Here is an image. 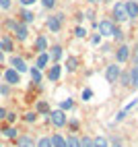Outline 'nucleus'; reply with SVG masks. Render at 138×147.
<instances>
[{
	"instance_id": "nucleus-1",
	"label": "nucleus",
	"mask_w": 138,
	"mask_h": 147,
	"mask_svg": "<svg viewBox=\"0 0 138 147\" xmlns=\"http://www.w3.org/2000/svg\"><path fill=\"white\" fill-rule=\"evenodd\" d=\"M113 19H115L117 23H122V21H128L126 2H115V6H113Z\"/></svg>"
},
{
	"instance_id": "nucleus-2",
	"label": "nucleus",
	"mask_w": 138,
	"mask_h": 147,
	"mask_svg": "<svg viewBox=\"0 0 138 147\" xmlns=\"http://www.w3.org/2000/svg\"><path fill=\"white\" fill-rule=\"evenodd\" d=\"M62 21H64V15H52L47 19V27H50V31H60L62 29Z\"/></svg>"
},
{
	"instance_id": "nucleus-3",
	"label": "nucleus",
	"mask_w": 138,
	"mask_h": 147,
	"mask_svg": "<svg viewBox=\"0 0 138 147\" xmlns=\"http://www.w3.org/2000/svg\"><path fill=\"white\" fill-rule=\"evenodd\" d=\"M50 120H52V124H54V126H64L68 118H66L64 110H54V112L50 114Z\"/></svg>"
},
{
	"instance_id": "nucleus-4",
	"label": "nucleus",
	"mask_w": 138,
	"mask_h": 147,
	"mask_svg": "<svg viewBox=\"0 0 138 147\" xmlns=\"http://www.w3.org/2000/svg\"><path fill=\"white\" fill-rule=\"evenodd\" d=\"M120 66H117V64H109V66H107V71H105V79L107 81H109V83H115L117 79H120Z\"/></svg>"
},
{
	"instance_id": "nucleus-5",
	"label": "nucleus",
	"mask_w": 138,
	"mask_h": 147,
	"mask_svg": "<svg viewBox=\"0 0 138 147\" xmlns=\"http://www.w3.org/2000/svg\"><path fill=\"white\" fill-rule=\"evenodd\" d=\"M97 29H99V35L109 37V35H113V29H115V25H113L111 21H101L99 25H97Z\"/></svg>"
},
{
	"instance_id": "nucleus-6",
	"label": "nucleus",
	"mask_w": 138,
	"mask_h": 147,
	"mask_svg": "<svg viewBox=\"0 0 138 147\" xmlns=\"http://www.w3.org/2000/svg\"><path fill=\"white\" fill-rule=\"evenodd\" d=\"M11 66L15 68L17 73H25L27 71V64H25V60H23L21 56H13L11 58Z\"/></svg>"
},
{
	"instance_id": "nucleus-7",
	"label": "nucleus",
	"mask_w": 138,
	"mask_h": 147,
	"mask_svg": "<svg viewBox=\"0 0 138 147\" xmlns=\"http://www.w3.org/2000/svg\"><path fill=\"white\" fill-rule=\"evenodd\" d=\"M13 31H15V35H17V40H21V42L27 40V33H29V31H27V25H25V23H19V21H17V25H15Z\"/></svg>"
},
{
	"instance_id": "nucleus-8",
	"label": "nucleus",
	"mask_w": 138,
	"mask_h": 147,
	"mask_svg": "<svg viewBox=\"0 0 138 147\" xmlns=\"http://www.w3.org/2000/svg\"><path fill=\"white\" fill-rule=\"evenodd\" d=\"M128 58H130V48H128V46H120L117 52H115V60L117 62H126Z\"/></svg>"
},
{
	"instance_id": "nucleus-9",
	"label": "nucleus",
	"mask_w": 138,
	"mask_h": 147,
	"mask_svg": "<svg viewBox=\"0 0 138 147\" xmlns=\"http://www.w3.org/2000/svg\"><path fill=\"white\" fill-rule=\"evenodd\" d=\"M126 11H128V19H134L138 17V4H136V0H128L126 2Z\"/></svg>"
},
{
	"instance_id": "nucleus-10",
	"label": "nucleus",
	"mask_w": 138,
	"mask_h": 147,
	"mask_svg": "<svg viewBox=\"0 0 138 147\" xmlns=\"http://www.w3.org/2000/svg\"><path fill=\"white\" fill-rule=\"evenodd\" d=\"M4 79H6V83H11V85H17L19 81H21V77H19V73L15 71V68H8V71L4 73Z\"/></svg>"
},
{
	"instance_id": "nucleus-11",
	"label": "nucleus",
	"mask_w": 138,
	"mask_h": 147,
	"mask_svg": "<svg viewBox=\"0 0 138 147\" xmlns=\"http://www.w3.org/2000/svg\"><path fill=\"white\" fill-rule=\"evenodd\" d=\"M60 73H62V66L54 64L50 71H47V79H50V81H58V79H60Z\"/></svg>"
},
{
	"instance_id": "nucleus-12",
	"label": "nucleus",
	"mask_w": 138,
	"mask_h": 147,
	"mask_svg": "<svg viewBox=\"0 0 138 147\" xmlns=\"http://www.w3.org/2000/svg\"><path fill=\"white\" fill-rule=\"evenodd\" d=\"M50 139H52V147H68L66 145V139H64L62 135H52Z\"/></svg>"
},
{
	"instance_id": "nucleus-13",
	"label": "nucleus",
	"mask_w": 138,
	"mask_h": 147,
	"mask_svg": "<svg viewBox=\"0 0 138 147\" xmlns=\"http://www.w3.org/2000/svg\"><path fill=\"white\" fill-rule=\"evenodd\" d=\"M47 56H50L54 62H58V60L62 58V48H60V46H54L52 50H50V54H47Z\"/></svg>"
},
{
	"instance_id": "nucleus-14",
	"label": "nucleus",
	"mask_w": 138,
	"mask_h": 147,
	"mask_svg": "<svg viewBox=\"0 0 138 147\" xmlns=\"http://www.w3.org/2000/svg\"><path fill=\"white\" fill-rule=\"evenodd\" d=\"M47 62H50V56H47L45 52H41V54H39L37 56V62H35V68H43Z\"/></svg>"
},
{
	"instance_id": "nucleus-15",
	"label": "nucleus",
	"mask_w": 138,
	"mask_h": 147,
	"mask_svg": "<svg viewBox=\"0 0 138 147\" xmlns=\"http://www.w3.org/2000/svg\"><path fill=\"white\" fill-rule=\"evenodd\" d=\"M130 87H138V66H132L130 68Z\"/></svg>"
},
{
	"instance_id": "nucleus-16",
	"label": "nucleus",
	"mask_w": 138,
	"mask_h": 147,
	"mask_svg": "<svg viewBox=\"0 0 138 147\" xmlns=\"http://www.w3.org/2000/svg\"><path fill=\"white\" fill-rule=\"evenodd\" d=\"M35 50H37L39 54L47 50V42H45V37H37V42H35Z\"/></svg>"
},
{
	"instance_id": "nucleus-17",
	"label": "nucleus",
	"mask_w": 138,
	"mask_h": 147,
	"mask_svg": "<svg viewBox=\"0 0 138 147\" xmlns=\"http://www.w3.org/2000/svg\"><path fill=\"white\" fill-rule=\"evenodd\" d=\"M19 147H35L31 137H19Z\"/></svg>"
},
{
	"instance_id": "nucleus-18",
	"label": "nucleus",
	"mask_w": 138,
	"mask_h": 147,
	"mask_svg": "<svg viewBox=\"0 0 138 147\" xmlns=\"http://www.w3.org/2000/svg\"><path fill=\"white\" fill-rule=\"evenodd\" d=\"M76 66H78V58L70 56V58L66 60V68H68V71H76Z\"/></svg>"
},
{
	"instance_id": "nucleus-19",
	"label": "nucleus",
	"mask_w": 138,
	"mask_h": 147,
	"mask_svg": "<svg viewBox=\"0 0 138 147\" xmlns=\"http://www.w3.org/2000/svg\"><path fill=\"white\" fill-rule=\"evenodd\" d=\"M120 81L124 87H130V71H126V73H120Z\"/></svg>"
},
{
	"instance_id": "nucleus-20",
	"label": "nucleus",
	"mask_w": 138,
	"mask_h": 147,
	"mask_svg": "<svg viewBox=\"0 0 138 147\" xmlns=\"http://www.w3.org/2000/svg\"><path fill=\"white\" fill-rule=\"evenodd\" d=\"M0 50H6V52H11V50H13V42L8 40V37H4V40L0 42Z\"/></svg>"
},
{
	"instance_id": "nucleus-21",
	"label": "nucleus",
	"mask_w": 138,
	"mask_h": 147,
	"mask_svg": "<svg viewBox=\"0 0 138 147\" xmlns=\"http://www.w3.org/2000/svg\"><path fill=\"white\" fill-rule=\"evenodd\" d=\"M66 145H68V147H81V139H78V137H68V139H66Z\"/></svg>"
},
{
	"instance_id": "nucleus-22",
	"label": "nucleus",
	"mask_w": 138,
	"mask_h": 147,
	"mask_svg": "<svg viewBox=\"0 0 138 147\" xmlns=\"http://www.w3.org/2000/svg\"><path fill=\"white\" fill-rule=\"evenodd\" d=\"M35 147H52V139H50V137H41Z\"/></svg>"
},
{
	"instance_id": "nucleus-23",
	"label": "nucleus",
	"mask_w": 138,
	"mask_h": 147,
	"mask_svg": "<svg viewBox=\"0 0 138 147\" xmlns=\"http://www.w3.org/2000/svg\"><path fill=\"white\" fill-rule=\"evenodd\" d=\"M21 17H23V23H31L33 19H35V15H33L31 11H23V13H21Z\"/></svg>"
},
{
	"instance_id": "nucleus-24",
	"label": "nucleus",
	"mask_w": 138,
	"mask_h": 147,
	"mask_svg": "<svg viewBox=\"0 0 138 147\" xmlns=\"http://www.w3.org/2000/svg\"><path fill=\"white\" fill-rule=\"evenodd\" d=\"M81 147H95V139H91V137H83V139H81Z\"/></svg>"
},
{
	"instance_id": "nucleus-25",
	"label": "nucleus",
	"mask_w": 138,
	"mask_h": 147,
	"mask_svg": "<svg viewBox=\"0 0 138 147\" xmlns=\"http://www.w3.org/2000/svg\"><path fill=\"white\" fill-rule=\"evenodd\" d=\"M31 79H33V83L41 81V73H39V68H31Z\"/></svg>"
},
{
	"instance_id": "nucleus-26",
	"label": "nucleus",
	"mask_w": 138,
	"mask_h": 147,
	"mask_svg": "<svg viewBox=\"0 0 138 147\" xmlns=\"http://www.w3.org/2000/svg\"><path fill=\"white\" fill-rule=\"evenodd\" d=\"M37 112L47 114V112H50V108H47V104H45V102H39V104H37Z\"/></svg>"
},
{
	"instance_id": "nucleus-27",
	"label": "nucleus",
	"mask_w": 138,
	"mask_h": 147,
	"mask_svg": "<svg viewBox=\"0 0 138 147\" xmlns=\"http://www.w3.org/2000/svg\"><path fill=\"white\" fill-rule=\"evenodd\" d=\"M95 147H107V139H105V137H97V139H95Z\"/></svg>"
},
{
	"instance_id": "nucleus-28",
	"label": "nucleus",
	"mask_w": 138,
	"mask_h": 147,
	"mask_svg": "<svg viewBox=\"0 0 138 147\" xmlns=\"http://www.w3.org/2000/svg\"><path fill=\"white\" fill-rule=\"evenodd\" d=\"M2 133H4L6 137H11V139H13V137H17V131H15V129H11V126H6V129H2Z\"/></svg>"
},
{
	"instance_id": "nucleus-29",
	"label": "nucleus",
	"mask_w": 138,
	"mask_h": 147,
	"mask_svg": "<svg viewBox=\"0 0 138 147\" xmlns=\"http://www.w3.org/2000/svg\"><path fill=\"white\" fill-rule=\"evenodd\" d=\"M113 37H115L117 42H122V40H124V31H122V29H117V27H115V29H113Z\"/></svg>"
},
{
	"instance_id": "nucleus-30",
	"label": "nucleus",
	"mask_w": 138,
	"mask_h": 147,
	"mask_svg": "<svg viewBox=\"0 0 138 147\" xmlns=\"http://www.w3.org/2000/svg\"><path fill=\"white\" fill-rule=\"evenodd\" d=\"M35 118H37L35 112H27V114H25V120H27V122H35Z\"/></svg>"
},
{
	"instance_id": "nucleus-31",
	"label": "nucleus",
	"mask_w": 138,
	"mask_h": 147,
	"mask_svg": "<svg viewBox=\"0 0 138 147\" xmlns=\"http://www.w3.org/2000/svg\"><path fill=\"white\" fill-rule=\"evenodd\" d=\"M74 35H76V37H85V35H87V31H85V27H76V31H74Z\"/></svg>"
},
{
	"instance_id": "nucleus-32",
	"label": "nucleus",
	"mask_w": 138,
	"mask_h": 147,
	"mask_svg": "<svg viewBox=\"0 0 138 147\" xmlns=\"http://www.w3.org/2000/svg\"><path fill=\"white\" fill-rule=\"evenodd\" d=\"M91 97H93V91L91 89H85L83 91V100H91Z\"/></svg>"
},
{
	"instance_id": "nucleus-33",
	"label": "nucleus",
	"mask_w": 138,
	"mask_h": 147,
	"mask_svg": "<svg viewBox=\"0 0 138 147\" xmlns=\"http://www.w3.org/2000/svg\"><path fill=\"white\" fill-rule=\"evenodd\" d=\"M0 6H2L4 11H8V8H11V0H0Z\"/></svg>"
},
{
	"instance_id": "nucleus-34",
	"label": "nucleus",
	"mask_w": 138,
	"mask_h": 147,
	"mask_svg": "<svg viewBox=\"0 0 138 147\" xmlns=\"http://www.w3.org/2000/svg\"><path fill=\"white\" fill-rule=\"evenodd\" d=\"M132 60H134V66H138V48H134V52H132Z\"/></svg>"
},
{
	"instance_id": "nucleus-35",
	"label": "nucleus",
	"mask_w": 138,
	"mask_h": 147,
	"mask_svg": "<svg viewBox=\"0 0 138 147\" xmlns=\"http://www.w3.org/2000/svg\"><path fill=\"white\" fill-rule=\"evenodd\" d=\"M41 2H43V6H45V8H52V6L56 4V0H41Z\"/></svg>"
},
{
	"instance_id": "nucleus-36",
	"label": "nucleus",
	"mask_w": 138,
	"mask_h": 147,
	"mask_svg": "<svg viewBox=\"0 0 138 147\" xmlns=\"http://www.w3.org/2000/svg\"><path fill=\"white\" fill-rule=\"evenodd\" d=\"M70 108H72V102H70V100L62 102V110H70Z\"/></svg>"
},
{
	"instance_id": "nucleus-37",
	"label": "nucleus",
	"mask_w": 138,
	"mask_h": 147,
	"mask_svg": "<svg viewBox=\"0 0 138 147\" xmlns=\"http://www.w3.org/2000/svg\"><path fill=\"white\" fill-rule=\"evenodd\" d=\"M15 25H17V21H13V19H8V21H6V27L8 29H15Z\"/></svg>"
},
{
	"instance_id": "nucleus-38",
	"label": "nucleus",
	"mask_w": 138,
	"mask_h": 147,
	"mask_svg": "<svg viewBox=\"0 0 138 147\" xmlns=\"http://www.w3.org/2000/svg\"><path fill=\"white\" fill-rule=\"evenodd\" d=\"M6 118H8V122H15V120H17V116H15L13 112H11V114H8V112H6Z\"/></svg>"
},
{
	"instance_id": "nucleus-39",
	"label": "nucleus",
	"mask_w": 138,
	"mask_h": 147,
	"mask_svg": "<svg viewBox=\"0 0 138 147\" xmlns=\"http://www.w3.org/2000/svg\"><path fill=\"white\" fill-rule=\"evenodd\" d=\"M19 2H21V4H25V6H29V4H33L35 0H19Z\"/></svg>"
},
{
	"instance_id": "nucleus-40",
	"label": "nucleus",
	"mask_w": 138,
	"mask_h": 147,
	"mask_svg": "<svg viewBox=\"0 0 138 147\" xmlns=\"http://www.w3.org/2000/svg\"><path fill=\"white\" fill-rule=\"evenodd\" d=\"M91 42H93V44H99V42H101V35H93Z\"/></svg>"
},
{
	"instance_id": "nucleus-41",
	"label": "nucleus",
	"mask_w": 138,
	"mask_h": 147,
	"mask_svg": "<svg viewBox=\"0 0 138 147\" xmlns=\"http://www.w3.org/2000/svg\"><path fill=\"white\" fill-rule=\"evenodd\" d=\"M0 93H2V95H8V87L2 85V87H0Z\"/></svg>"
},
{
	"instance_id": "nucleus-42",
	"label": "nucleus",
	"mask_w": 138,
	"mask_h": 147,
	"mask_svg": "<svg viewBox=\"0 0 138 147\" xmlns=\"http://www.w3.org/2000/svg\"><path fill=\"white\" fill-rule=\"evenodd\" d=\"M2 118H6V110H4V108H0V120H2Z\"/></svg>"
},
{
	"instance_id": "nucleus-43",
	"label": "nucleus",
	"mask_w": 138,
	"mask_h": 147,
	"mask_svg": "<svg viewBox=\"0 0 138 147\" xmlns=\"http://www.w3.org/2000/svg\"><path fill=\"white\" fill-rule=\"evenodd\" d=\"M113 147H124V145H120V143H113Z\"/></svg>"
},
{
	"instance_id": "nucleus-44",
	"label": "nucleus",
	"mask_w": 138,
	"mask_h": 147,
	"mask_svg": "<svg viewBox=\"0 0 138 147\" xmlns=\"http://www.w3.org/2000/svg\"><path fill=\"white\" fill-rule=\"evenodd\" d=\"M2 60H4V56H2V52H0V62H2Z\"/></svg>"
},
{
	"instance_id": "nucleus-45",
	"label": "nucleus",
	"mask_w": 138,
	"mask_h": 147,
	"mask_svg": "<svg viewBox=\"0 0 138 147\" xmlns=\"http://www.w3.org/2000/svg\"><path fill=\"white\" fill-rule=\"evenodd\" d=\"M89 2H101V0H89Z\"/></svg>"
}]
</instances>
